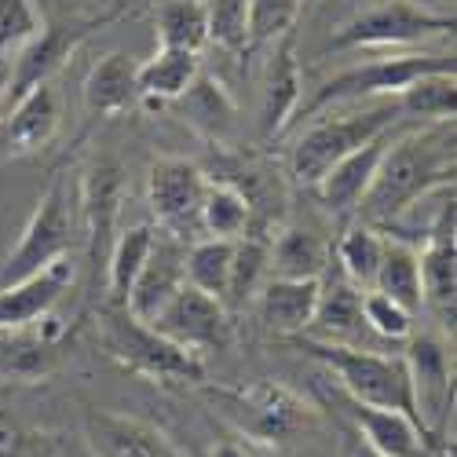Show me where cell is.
Masks as SVG:
<instances>
[{
    "instance_id": "cell-35",
    "label": "cell",
    "mask_w": 457,
    "mask_h": 457,
    "mask_svg": "<svg viewBox=\"0 0 457 457\" xmlns=\"http://www.w3.org/2000/svg\"><path fill=\"white\" fill-rule=\"evenodd\" d=\"M380 253H385V235L370 223H352L337 242V263L355 289H373Z\"/></svg>"
},
{
    "instance_id": "cell-13",
    "label": "cell",
    "mask_w": 457,
    "mask_h": 457,
    "mask_svg": "<svg viewBox=\"0 0 457 457\" xmlns=\"http://www.w3.org/2000/svg\"><path fill=\"white\" fill-rule=\"evenodd\" d=\"M421 263L425 308H432L443 329L453 337V303H457V242H453V198L439 209L436 223L425 235V249H417Z\"/></svg>"
},
{
    "instance_id": "cell-3",
    "label": "cell",
    "mask_w": 457,
    "mask_h": 457,
    "mask_svg": "<svg viewBox=\"0 0 457 457\" xmlns=\"http://www.w3.org/2000/svg\"><path fill=\"white\" fill-rule=\"evenodd\" d=\"M293 340L312 359H319L326 366L329 380H337V388L345 395H352L359 403H370V406L399 410V413L413 417V421L425 428L421 413H417V399H413L410 366H406L403 355H380V352L355 348V345H329V340H315V337H293Z\"/></svg>"
},
{
    "instance_id": "cell-28",
    "label": "cell",
    "mask_w": 457,
    "mask_h": 457,
    "mask_svg": "<svg viewBox=\"0 0 457 457\" xmlns=\"http://www.w3.org/2000/svg\"><path fill=\"white\" fill-rule=\"evenodd\" d=\"M198 73H202V59L195 52L158 48L154 59H146L139 66V99H146L150 106L176 103L190 85H195Z\"/></svg>"
},
{
    "instance_id": "cell-36",
    "label": "cell",
    "mask_w": 457,
    "mask_h": 457,
    "mask_svg": "<svg viewBox=\"0 0 457 457\" xmlns=\"http://www.w3.org/2000/svg\"><path fill=\"white\" fill-rule=\"evenodd\" d=\"M209 45L223 52H249V0H205Z\"/></svg>"
},
{
    "instance_id": "cell-16",
    "label": "cell",
    "mask_w": 457,
    "mask_h": 457,
    "mask_svg": "<svg viewBox=\"0 0 457 457\" xmlns=\"http://www.w3.org/2000/svg\"><path fill=\"white\" fill-rule=\"evenodd\" d=\"M70 282H73V263L70 256H62L52 268L37 271L22 282L0 286V333H15V329H26L33 322L48 319V312L59 303Z\"/></svg>"
},
{
    "instance_id": "cell-8",
    "label": "cell",
    "mask_w": 457,
    "mask_h": 457,
    "mask_svg": "<svg viewBox=\"0 0 457 457\" xmlns=\"http://www.w3.org/2000/svg\"><path fill=\"white\" fill-rule=\"evenodd\" d=\"M205 190H209V176L187 158H158L146 172V205L162 231L183 245L205 235L202 231Z\"/></svg>"
},
{
    "instance_id": "cell-43",
    "label": "cell",
    "mask_w": 457,
    "mask_h": 457,
    "mask_svg": "<svg viewBox=\"0 0 457 457\" xmlns=\"http://www.w3.org/2000/svg\"><path fill=\"white\" fill-rule=\"evenodd\" d=\"M212 457H249V453H245L238 443H220V446L212 450Z\"/></svg>"
},
{
    "instance_id": "cell-25",
    "label": "cell",
    "mask_w": 457,
    "mask_h": 457,
    "mask_svg": "<svg viewBox=\"0 0 457 457\" xmlns=\"http://www.w3.org/2000/svg\"><path fill=\"white\" fill-rule=\"evenodd\" d=\"M154 238L158 231L150 223H136V227H125V231L113 235V245L106 253V303L113 308H125V300L143 271V263L154 249Z\"/></svg>"
},
{
    "instance_id": "cell-19",
    "label": "cell",
    "mask_w": 457,
    "mask_h": 457,
    "mask_svg": "<svg viewBox=\"0 0 457 457\" xmlns=\"http://www.w3.org/2000/svg\"><path fill=\"white\" fill-rule=\"evenodd\" d=\"M322 278H268L256 293V315L278 337H303L312 326Z\"/></svg>"
},
{
    "instance_id": "cell-34",
    "label": "cell",
    "mask_w": 457,
    "mask_h": 457,
    "mask_svg": "<svg viewBox=\"0 0 457 457\" xmlns=\"http://www.w3.org/2000/svg\"><path fill=\"white\" fill-rule=\"evenodd\" d=\"M231 256H235V242H227V238H198V242H190L187 253H183L187 286H195V289L223 300L227 278H231Z\"/></svg>"
},
{
    "instance_id": "cell-5",
    "label": "cell",
    "mask_w": 457,
    "mask_h": 457,
    "mask_svg": "<svg viewBox=\"0 0 457 457\" xmlns=\"http://www.w3.org/2000/svg\"><path fill=\"white\" fill-rule=\"evenodd\" d=\"M96 333H99V348L118 366H125L139 377L162 380V385H172V380L202 385L205 380L202 355L172 345L169 337H162L150 322L136 319L129 308H113V303H106Z\"/></svg>"
},
{
    "instance_id": "cell-33",
    "label": "cell",
    "mask_w": 457,
    "mask_h": 457,
    "mask_svg": "<svg viewBox=\"0 0 457 457\" xmlns=\"http://www.w3.org/2000/svg\"><path fill=\"white\" fill-rule=\"evenodd\" d=\"M158 41L172 52H195L209 45V19L205 0H165L158 8Z\"/></svg>"
},
{
    "instance_id": "cell-11",
    "label": "cell",
    "mask_w": 457,
    "mask_h": 457,
    "mask_svg": "<svg viewBox=\"0 0 457 457\" xmlns=\"http://www.w3.org/2000/svg\"><path fill=\"white\" fill-rule=\"evenodd\" d=\"M150 326L162 337H169L172 345L202 355V352H216L227 345V337H231V312L223 308V300L183 282L162 303V312L150 319Z\"/></svg>"
},
{
    "instance_id": "cell-6",
    "label": "cell",
    "mask_w": 457,
    "mask_h": 457,
    "mask_svg": "<svg viewBox=\"0 0 457 457\" xmlns=\"http://www.w3.org/2000/svg\"><path fill=\"white\" fill-rule=\"evenodd\" d=\"M439 70H453V55H392V59L359 62L352 70L333 73L329 81H322V88L308 103L296 106V118H319V113L329 110V106L399 96L417 78H425V73H439Z\"/></svg>"
},
{
    "instance_id": "cell-17",
    "label": "cell",
    "mask_w": 457,
    "mask_h": 457,
    "mask_svg": "<svg viewBox=\"0 0 457 457\" xmlns=\"http://www.w3.org/2000/svg\"><path fill=\"white\" fill-rule=\"evenodd\" d=\"M300 106V62H296V29H286L275 41V55L268 62V81L260 96V139L282 136Z\"/></svg>"
},
{
    "instance_id": "cell-4",
    "label": "cell",
    "mask_w": 457,
    "mask_h": 457,
    "mask_svg": "<svg viewBox=\"0 0 457 457\" xmlns=\"http://www.w3.org/2000/svg\"><path fill=\"white\" fill-rule=\"evenodd\" d=\"M340 110H345V113H333V118H326V121L308 125V129H303V136L293 143L289 169H293L296 183L315 187L340 158H348L352 150H359L370 139L392 132L403 121L399 96L345 103Z\"/></svg>"
},
{
    "instance_id": "cell-37",
    "label": "cell",
    "mask_w": 457,
    "mask_h": 457,
    "mask_svg": "<svg viewBox=\"0 0 457 457\" xmlns=\"http://www.w3.org/2000/svg\"><path fill=\"white\" fill-rule=\"evenodd\" d=\"M362 322L380 340H410L413 333V312L377 289H362Z\"/></svg>"
},
{
    "instance_id": "cell-29",
    "label": "cell",
    "mask_w": 457,
    "mask_h": 457,
    "mask_svg": "<svg viewBox=\"0 0 457 457\" xmlns=\"http://www.w3.org/2000/svg\"><path fill=\"white\" fill-rule=\"evenodd\" d=\"M176 103H179L183 121H190L198 132H205L212 139L231 136L235 125H238V110H235L231 96H227V88L216 78H209L205 70L198 73L195 85H190Z\"/></svg>"
},
{
    "instance_id": "cell-40",
    "label": "cell",
    "mask_w": 457,
    "mask_h": 457,
    "mask_svg": "<svg viewBox=\"0 0 457 457\" xmlns=\"http://www.w3.org/2000/svg\"><path fill=\"white\" fill-rule=\"evenodd\" d=\"M15 457H62V443H59V436H52V432L26 428V439H22V446L15 450Z\"/></svg>"
},
{
    "instance_id": "cell-2",
    "label": "cell",
    "mask_w": 457,
    "mask_h": 457,
    "mask_svg": "<svg viewBox=\"0 0 457 457\" xmlns=\"http://www.w3.org/2000/svg\"><path fill=\"white\" fill-rule=\"evenodd\" d=\"M202 395L242 439L256 446H282L319 421V410L308 399L286 385H275V380L202 385Z\"/></svg>"
},
{
    "instance_id": "cell-30",
    "label": "cell",
    "mask_w": 457,
    "mask_h": 457,
    "mask_svg": "<svg viewBox=\"0 0 457 457\" xmlns=\"http://www.w3.org/2000/svg\"><path fill=\"white\" fill-rule=\"evenodd\" d=\"M253 223V202L242 187L227 183V179H209L205 202H202V231L205 238H227L238 242L242 235H249Z\"/></svg>"
},
{
    "instance_id": "cell-14",
    "label": "cell",
    "mask_w": 457,
    "mask_h": 457,
    "mask_svg": "<svg viewBox=\"0 0 457 457\" xmlns=\"http://www.w3.org/2000/svg\"><path fill=\"white\" fill-rule=\"evenodd\" d=\"M403 359L410 366L417 413H421L425 428L436 436V421L446 417V410L453 403V352L436 337H413Z\"/></svg>"
},
{
    "instance_id": "cell-44",
    "label": "cell",
    "mask_w": 457,
    "mask_h": 457,
    "mask_svg": "<svg viewBox=\"0 0 457 457\" xmlns=\"http://www.w3.org/2000/svg\"><path fill=\"white\" fill-rule=\"evenodd\" d=\"M352 457H380V453H373V450H370V446H359V450H355V453H352Z\"/></svg>"
},
{
    "instance_id": "cell-27",
    "label": "cell",
    "mask_w": 457,
    "mask_h": 457,
    "mask_svg": "<svg viewBox=\"0 0 457 457\" xmlns=\"http://www.w3.org/2000/svg\"><path fill=\"white\" fill-rule=\"evenodd\" d=\"M373 289L392 296L403 303L406 312H421L425 308V293H421V263H417V245L406 238H385V253H380V268L373 278Z\"/></svg>"
},
{
    "instance_id": "cell-26",
    "label": "cell",
    "mask_w": 457,
    "mask_h": 457,
    "mask_svg": "<svg viewBox=\"0 0 457 457\" xmlns=\"http://www.w3.org/2000/svg\"><path fill=\"white\" fill-rule=\"evenodd\" d=\"M333 263L329 245L312 227H282L271 242V275L275 278H322Z\"/></svg>"
},
{
    "instance_id": "cell-7",
    "label": "cell",
    "mask_w": 457,
    "mask_h": 457,
    "mask_svg": "<svg viewBox=\"0 0 457 457\" xmlns=\"http://www.w3.org/2000/svg\"><path fill=\"white\" fill-rule=\"evenodd\" d=\"M73 231H78V220H73L70 179L66 176H55V183L45 190V198L37 202L29 223L22 227L15 249L8 253L4 263H0V286L22 282V278H29L37 271L52 268L55 260L70 256Z\"/></svg>"
},
{
    "instance_id": "cell-20",
    "label": "cell",
    "mask_w": 457,
    "mask_h": 457,
    "mask_svg": "<svg viewBox=\"0 0 457 457\" xmlns=\"http://www.w3.org/2000/svg\"><path fill=\"white\" fill-rule=\"evenodd\" d=\"M121 169L113 162H96L85 172V187H81V202H85V216H88V253L92 263H106V253L118 235V209H121Z\"/></svg>"
},
{
    "instance_id": "cell-9",
    "label": "cell",
    "mask_w": 457,
    "mask_h": 457,
    "mask_svg": "<svg viewBox=\"0 0 457 457\" xmlns=\"http://www.w3.org/2000/svg\"><path fill=\"white\" fill-rule=\"evenodd\" d=\"M319 380V392L322 399L340 413L348 417L352 428L359 432L362 446H370L373 453L380 457H432L436 450H443L413 417L399 413V410H385V406H370V403H359L352 395H345L337 385H329V377H315Z\"/></svg>"
},
{
    "instance_id": "cell-24",
    "label": "cell",
    "mask_w": 457,
    "mask_h": 457,
    "mask_svg": "<svg viewBox=\"0 0 457 457\" xmlns=\"http://www.w3.org/2000/svg\"><path fill=\"white\" fill-rule=\"evenodd\" d=\"M362 329H366V322H362V289H355L348 278L322 282L312 326L303 337L329 340V345H352Z\"/></svg>"
},
{
    "instance_id": "cell-12",
    "label": "cell",
    "mask_w": 457,
    "mask_h": 457,
    "mask_svg": "<svg viewBox=\"0 0 457 457\" xmlns=\"http://www.w3.org/2000/svg\"><path fill=\"white\" fill-rule=\"evenodd\" d=\"M81 425L92 457H187L158 425L132 413L88 406Z\"/></svg>"
},
{
    "instance_id": "cell-41",
    "label": "cell",
    "mask_w": 457,
    "mask_h": 457,
    "mask_svg": "<svg viewBox=\"0 0 457 457\" xmlns=\"http://www.w3.org/2000/svg\"><path fill=\"white\" fill-rule=\"evenodd\" d=\"M22 439H26V425L15 421L8 410H0V457H15Z\"/></svg>"
},
{
    "instance_id": "cell-21",
    "label": "cell",
    "mask_w": 457,
    "mask_h": 457,
    "mask_svg": "<svg viewBox=\"0 0 457 457\" xmlns=\"http://www.w3.org/2000/svg\"><path fill=\"white\" fill-rule=\"evenodd\" d=\"M183 253H187L183 242H176L169 235L154 238V249H150L143 271H139V278H136V286H132V293L125 300V308L136 319L150 322L162 312V303L187 282V275H183Z\"/></svg>"
},
{
    "instance_id": "cell-1",
    "label": "cell",
    "mask_w": 457,
    "mask_h": 457,
    "mask_svg": "<svg viewBox=\"0 0 457 457\" xmlns=\"http://www.w3.org/2000/svg\"><path fill=\"white\" fill-rule=\"evenodd\" d=\"M453 165H457L453 121H428L392 136L385 154H380L366 198L355 209L359 223L385 231L413 202L453 183Z\"/></svg>"
},
{
    "instance_id": "cell-10",
    "label": "cell",
    "mask_w": 457,
    "mask_h": 457,
    "mask_svg": "<svg viewBox=\"0 0 457 457\" xmlns=\"http://www.w3.org/2000/svg\"><path fill=\"white\" fill-rule=\"evenodd\" d=\"M446 29H453L450 15L425 12L410 4V0H388V4L362 12L352 22L340 26L333 37V48H399V45L425 41V37H436Z\"/></svg>"
},
{
    "instance_id": "cell-38",
    "label": "cell",
    "mask_w": 457,
    "mask_h": 457,
    "mask_svg": "<svg viewBox=\"0 0 457 457\" xmlns=\"http://www.w3.org/2000/svg\"><path fill=\"white\" fill-rule=\"evenodd\" d=\"M303 0H249V48L278 41L286 29L296 26Z\"/></svg>"
},
{
    "instance_id": "cell-39",
    "label": "cell",
    "mask_w": 457,
    "mask_h": 457,
    "mask_svg": "<svg viewBox=\"0 0 457 457\" xmlns=\"http://www.w3.org/2000/svg\"><path fill=\"white\" fill-rule=\"evenodd\" d=\"M45 22L33 0H0V55H12Z\"/></svg>"
},
{
    "instance_id": "cell-23",
    "label": "cell",
    "mask_w": 457,
    "mask_h": 457,
    "mask_svg": "<svg viewBox=\"0 0 457 457\" xmlns=\"http://www.w3.org/2000/svg\"><path fill=\"white\" fill-rule=\"evenodd\" d=\"M139 103V62L125 52L103 55L85 78V110L92 118H118Z\"/></svg>"
},
{
    "instance_id": "cell-31",
    "label": "cell",
    "mask_w": 457,
    "mask_h": 457,
    "mask_svg": "<svg viewBox=\"0 0 457 457\" xmlns=\"http://www.w3.org/2000/svg\"><path fill=\"white\" fill-rule=\"evenodd\" d=\"M271 278V245L256 238V235H242L235 242V256H231V278H227V293H223V308L238 312L249 300H256L260 286Z\"/></svg>"
},
{
    "instance_id": "cell-22",
    "label": "cell",
    "mask_w": 457,
    "mask_h": 457,
    "mask_svg": "<svg viewBox=\"0 0 457 457\" xmlns=\"http://www.w3.org/2000/svg\"><path fill=\"white\" fill-rule=\"evenodd\" d=\"M59 121H62V103H59V92L48 85H37L33 92H26L12 113H8V129H4V146L12 158H22V154H37L41 146L52 143V136L59 132Z\"/></svg>"
},
{
    "instance_id": "cell-18",
    "label": "cell",
    "mask_w": 457,
    "mask_h": 457,
    "mask_svg": "<svg viewBox=\"0 0 457 457\" xmlns=\"http://www.w3.org/2000/svg\"><path fill=\"white\" fill-rule=\"evenodd\" d=\"M395 132H385V136H377L370 139L366 146L352 150L348 158H340L312 190H315V198L333 212V216H355L359 202L366 198V190L373 183V172L380 165V154H385V146L392 143Z\"/></svg>"
},
{
    "instance_id": "cell-42",
    "label": "cell",
    "mask_w": 457,
    "mask_h": 457,
    "mask_svg": "<svg viewBox=\"0 0 457 457\" xmlns=\"http://www.w3.org/2000/svg\"><path fill=\"white\" fill-rule=\"evenodd\" d=\"M8 81H12V59L0 55V103H4V96H8Z\"/></svg>"
},
{
    "instance_id": "cell-15",
    "label": "cell",
    "mask_w": 457,
    "mask_h": 457,
    "mask_svg": "<svg viewBox=\"0 0 457 457\" xmlns=\"http://www.w3.org/2000/svg\"><path fill=\"white\" fill-rule=\"evenodd\" d=\"M85 29H70V26H41L29 41H22L8 59H12V81H8V96L12 106L33 92L37 85H48L55 73L62 70V62L73 55Z\"/></svg>"
},
{
    "instance_id": "cell-32",
    "label": "cell",
    "mask_w": 457,
    "mask_h": 457,
    "mask_svg": "<svg viewBox=\"0 0 457 457\" xmlns=\"http://www.w3.org/2000/svg\"><path fill=\"white\" fill-rule=\"evenodd\" d=\"M399 110L403 118L413 121H453L457 113V78L453 70H439V73H425L417 78L410 88L399 92Z\"/></svg>"
}]
</instances>
